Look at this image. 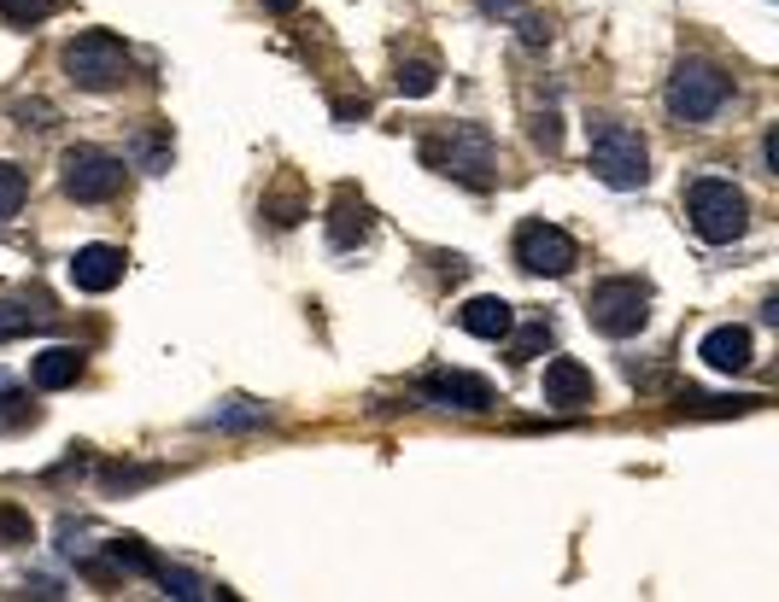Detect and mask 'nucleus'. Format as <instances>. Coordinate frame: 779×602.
Masks as SVG:
<instances>
[{
  "instance_id": "nucleus-14",
  "label": "nucleus",
  "mask_w": 779,
  "mask_h": 602,
  "mask_svg": "<svg viewBox=\"0 0 779 602\" xmlns=\"http://www.w3.org/2000/svg\"><path fill=\"white\" fill-rule=\"evenodd\" d=\"M457 322H463L476 339H504V334L516 328V311L499 299V292H481V299H469L463 311H457Z\"/></svg>"
},
{
  "instance_id": "nucleus-12",
  "label": "nucleus",
  "mask_w": 779,
  "mask_h": 602,
  "mask_svg": "<svg viewBox=\"0 0 779 602\" xmlns=\"http://www.w3.org/2000/svg\"><path fill=\"white\" fill-rule=\"evenodd\" d=\"M698 357H703L715 374H744V369H751V357H756V351H751V328H733V322H726V328H709L703 346H698Z\"/></svg>"
},
{
  "instance_id": "nucleus-9",
  "label": "nucleus",
  "mask_w": 779,
  "mask_h": 602,
  "mask_svg": "<svg viewBox=\"0 0 779 602\" xmlns=\"http://www.w3.org/2000/svg\"><path fill=\"white\" fill-rule=\"evenodd\" d=\"M416 392L428 404H446V409H469V416H481V409H493V386L481 381V374H463V369H434L422 374Z\"/></svg>"
},
{
  "instance_id": "nucleus-7",
  "label": "nucleus",
  "mask_w": 779,
  "mask_h": 602,
  "mask_svg": "<svg viewBox=\"0 0 779 602\" xmlns=\"http://www.w3.org/2000/svg\"><path fill=\"white\" fill-rule=\"evenodd\" d=\"M59 182L77 205H106V199H117V187H124V159H112V152H100V147H71L59 164Z\"/></svg>"
},
{
  "instance_id": "nucleus-32",
  "label": "nucleus",
  "mask_w": 779,
  "mask_h": 602,
  "mask_svg": "<svg viewBox=\"0 0 779 602\" xmlns=\"http://www.w3.org/2000/svg\"><path fill=\"white\" fill-rule=\"evenodd\" d=\"M369 106H364V100H341V106H334V117H341V124H352V117H364Z\"/></svg>"
},
{
  "instance_id": "nucleus-11",
  "label": "nucleus",
  "mask_w": 779,
  "mask_h": 602,
  "mask_svg": "<svg viewBox=\"0 0 779 602\" xmlns=\"http://www.w3.org/2000/svg\"><path fill=\"white\" fill-rule=\"evenodd\" d=\"M124 264H129V257L117 246H82L71 257V287L77 292H112L117 281H124Z\"/></svg>"
},
{
  "instance_id": "nucleus-24",
  "label": "nucleus",
  "mask_w": 779,
  "mask_h": 602,
  "mask_svg": "<svg viewBox=\"0 0 779 602\" xmlns=\"http://www.w3.org/2000/svg\"><path fill=\"white\" fill-rule=\"evenodd\" d=\"M164 584V597H182V602H194V597H211L206 584H199L194 574H182V567H171V562H159V574H152Z\"/></svg>"
},
{
  "instance_id": "nucleus-5",
  "label": "nucleus",
  "mask_w": 779,
  "mask_h": 602,
  "mask_svg": "<svg viewBox=\"0 0 779 602\" xmlns=\"http://www.w3.org/2000/svg\"><path fill=\"white\" fill-rule=\"evenodd\" d=\"M586 322H592V328H598L604 339H633V334L651 322V287H645V281H633V275L592 287V299H586Z\"/></svg>"
},
{
  "instance_id": "nucleus-13",
  "label": "nucleus",
  "mask_w": 779,
  "mask_h": 602,
  "mask_svg": "<svg viewBox=\"0 0 779 602\" xmlns=\"http://www.w3.org/2000/svg\"><path fill=\"white\" fill-rule=\"evenodd\" d=\"M369 229H376V222H369V205L352 199V187H341V194H334V211H329V240L341 252H352L369 240Z\"/></svg>"
},
{
  "instance_id": "nucleus-8",
  "label": "nucleus",
  "mask_w": 779,
  "mask_h": 602,
  "mask_svg": "<svg viewBox=\"0 0 779 602\" xmlns=\"http://www.w3.org/2000/svg\"><path fill=\"white\" fill-rule=\"evenodd\" d=\"M574 257H581V252H574V240L557 229V222L534 217V222H522V229H516V264L528 275H569Z\"/></svg>"
},
{
  "instance_id": "nucleus-18",
  "label": "nucleus",
  "mask_w": 779,
  "mask_h": 602,
  "mask_svg": "<svg viewBox=\"0 0 779 602\" xmlns=\"http://www.w3.org/2000/svg\"><path fill=\"white\" fill-rule=\"evenodd\" d=\"M30 199V176L19 164H0V222H12L19 217V205Z\"/></svg>"
},
{
  "instance_id": "nucleus-31",
  "label": "nucleus",
  "mask_w": 779,
  "mask_h": 602,
  "mask_svg": "<svg viewBox=\"0 0 779 602\" xmlns=\"http://www.w3.org/2000/svg\"><path fill=\"white\" fill-rule=\"evenodd\" d=\"M481 12H486V19H516L522 0H481Z\"/></svg>"
},
{
  "instance_id": "nucleus-16",
  "label": "nucleus",
  "mask_w": 779,
  "mask_h": 602,
  "mask_svg": "<svg viewBox=\"0 0 779 602\" xmlns=\"http://www.w3.org/2000/svg\"><path fill=\"white\" fill-rule=\"evenodd\" d=\"M54 328V311L30 299H0V339H19V334H42Z\"/></svg>"
},
{
  "instance_id": "nucleus-25",
  "label": "nucleus",
  "mask_w": 779,
  "mask_h": 602,
  "mask_svg": "<svg viewBox=\"0 0 779 602\" xmlns=\"http://www.w3.org/2000/svg\"><path fill=\"white\" fill-rule=\"evenodd\" d=\"M528 135H534V147L557 152V147H563V117H557V112H534L528 117Z\"/></svg>"
},
{
  "instance_id": "nucleus-21",
  "label": "nucleus",
  "mask_w": 779,
  "mask_h": 602,
  "mask_svg": "<svg viewBox=\"0 0 779 602\" xmlns=\"http://www.w3.org/2000/svg\"><path fill=\"white\" fill-rule=\"evenodd\" d=\"M399 94H411V100H422V94H434V82H439V71L428 59H411V65H399Z\"/></svg>"
},
{
  "instance_id": "nucleus-22",
  "label": "nucleus",
  "mask_w": 779,
  "mask_h": 602,
  "mask_svg": "<svg viewBox=\"0 0 779 602\" xmlns=\"http://www.w3.org/2000/svg\"><path fill=\"white\" fill-rule=\"evenodd\" d=\"M112 562L129 567V574H147V579L159 574V556H152V549H141V539H117V544H112Z\"/></svg>"
},
{
  "instance_id": "nucleus-17",
  "label": "nucleus",
  "mask_w": 779,
  "mask_h": 602,
  "mask_svg": "<svg viewBox=\"0 0 779 602\" xmlns=\"http://www.w3.org/2000/svg\"><path fill=\"white\" fill-rule=\"evenodd\" d=\"M264 421H270V409L252 404V398H229V404L211 409V427H264Z\"/></svg>"
},
{
  "instance_id": "nucleus-4",
  "label": "nucleus",
  "mask_w": 779,
  "mask_h": 602,
  "mask_svg": "<svg viewBox=\"0 0 779 602\" xmlns=\"http://www.w3.org/2000/svg\"><path fill=\"white\" fill-rule=\"evenodd\" d=\"M422 159L439 164L446 176H457L463 187H493V170H499L493 135H486L481 124H457L446 141H422Z\"/></svg>"
},
{
  "instance_id": "nucleus-19",
  "label": "nucleus",
  "mask_w": 779,
  "mask_h": 602,
  "mask_svg": "<svg viewBox=\"0 0 779 602\" xmlns=\"http://www.w3.org/2000/svg\"><path fill=\"white\" fill-rule=\"evenodd\" d=\"M135 159H141V170H171V135L164 129H152V135H135Z\"/></svg>"
},
{
  "instance_id": "nucleus-20",
  "label": "nucleus",
  "mask_w": 779,
  "mask_h": 602,
  "mask_svg": "<svg viewBox=\"0 0 779 602\" xmlns=\"http://www.w3.org/2000/svg\"><path fill=\"white\" fill-rule=\"evenodd\" d=\"M59 7L65 0H0V19L7 24H42V19H54Z\"/></svg>"
},
{
  "instance_id": "nucleus-28",
  "label": "nucleus",
  "mask_w": 779,
  "mask_h": 602,
  "mask_svg": "<svg viewBox=\"0 0 779 602\" xmlns=\"http://www.w3.org/2000/svg\"><path fill=\"white\" fill-rule=\"evenodd\" d=\"M516 24H522V42H528V47H546V42H551V30L539 24L534 12H516Z\"/></svg>"
},
{
  "instance_id": "nucleus-33",
  "label": "nucleus",
  "mask_w": 779,
  "mask_h": 602,
  "mask_svg": "<svg viewBox=\"0 0 779 602\" xmlns=\"http://www.w3.org/2000/svg\"><path fill=\"white\" fill-rule=\"evenodd\" d=\"M270 12H299V0H264Z\"/></svg>"
},
{
  "instance_id": "nucleus-2",
  "label": "nucleus",
  "mask_w": 779,
  "mask_h": 602,
  "mask_svg": "<svg viewBox=\"0 0 779 602\" xmlns=\"http://www.w3.org/2000/svg\"><path fill=\"white\" fill-rule=\"evenodd\" d=\"M65 65V77L77 82V89H89V94H112V89H124V77H129V47L112 36V30H82V36L59 54Z\"/></svg>"
},
{
  "instance_id": "nucleus-23",
  "label": "nucleus",
  "mask_w": 779,
  "mask_h": 602,
  "mask_svg": "<svg viewBox=\"0 0 779 602\" xmlns=\"http://www.w3.org/2000/svg\"><path fill=\"white\" fill-rule=\"evenodd\" d=\"M539 351H551V322H528V328L511 339V363H528Z\"/></svg>"
},
{
  "instance_id": "nucleus-29",
  "label": "nucleus",
  "mask_w": 779,
  "mask_h": 602,
  "mask_svg": "<svg viewBox=\"0 0 779 602\" xmlns=\"http://www.w3.org/2000/svg\"><path fill=\"white\" fill-rule=\"evenodd\" d=\"M0 539H30V514H19V509H0Z\"/></svg>"
},
{
  "instance_id": "nucleus-15",
  "label": "nucleus",
  "mask_w": 779,
  "mask_h": 602,
  "mask_svg": "<svg viewBox=\"0 0 779 602\" xmlns=\"http://www.w3.org/2000/svg\"><path fill=\"white\" fill-rule=\"evenodd\" d=\"M82 369H89V363H82L77 346H47L36 363H30V381H36L42 392H65V386L82 381Z\"/></svg>"
},
{
  "instance_id": "nucleus-10",
  "label": "nucleus",
  "mask_w": 779,
  "mask_h": 602,
  "mask_svg": "<svg viewBox=\"0 0 779 602\" xmlns=\"http://www.w3.org/2000/svg\"><path fill=\"white\" fill-rule=\"evenodd\" d=\"M592 398H598L592 369L574 363V357H551V363H546V404L551 409H586Z\"/></svg>"
},
{
  "instance_id": "nucleus-6",
  "label": "nucleus",
  "mask_w": 779,
  "mask_h": 602,
  "mask_svg": "<svg viewBox=\"0 0 779 602\" xmlns=\"http://www.w3.org/2000/svg\"><path fill=\"white\" fill-rule=\"evenodd\" d=\"M726 94H733V82H726L715 65L686 59V65H674L663 100H668V117H674V124H709V117L726 106Z\"/></svg>"
},
{
  "instance_id": "nucleus-34",
  "label": "nucleus",
  "mask_w": 779,
  "mask_h": 602,
  "mask_svg": "<svg viewBox=\"0 0 779 602\" xmlns=\"http://www.w3.org/2000/svg\"><path fill=\"white\" fill-rule=\"evenodd\" d=\"M0 386H7V374H0Z\"/></svg>"
},
{
  "instance_id": "nucleus-30",
  "label": "nucleus",
  "mask_w": 779,
  "mask_h": 602,
  "mask_svg": "<svg viewBox=\"0 0 779 602\" xmlns=\"http://www.w3.org/2000/svg\"><path fill=\"white\" fill-rule=\"evenodd\" d=\"M761 164H768V176H779V129L761 135Z\"/></svg>"
},
{
  "instance_id": "nucleus-26",
  "label": "nucleus",
  "mask_w": 779,
  "mask_h": 602,
  "mask_svg": "<svg viewBox=\"0 0 779 602\" xmlns=\"http://www.w3.org/2000/svg\"><path fill=\"white\" fill-rule=\"evenodd\" d=\"M12 117H19L24 129H47V124H54V106H47V100H19Z\"/></svg>"
},
{
  "instance_id": "nucleus-1",
  "label": "nucleus",
  "mask_w": 779,
  "mask_h": 602,
  "mask_svg": "<svg viewBox=\"0 0 779 602\" xmlns=\"http://www.w3.org/2000/svg\"><path fill=\"white\" fill-rule=\"evenodd\" d=\"M686 217L709 246H733V240L751 229V199H744L726 176H698L686 187Z\"/></svg>"
},
{
  "instance_id": "nucleus-27",
  "label": "nucleus",
  "mask_w": 779,
  "mask_h": 602,
  "mask_svg": "<svg viewBox=\"0 0 779 602\" xmlns=\"http://www.w3.org/2000/svg\"><path fill=\"white\" fill-rule=\"evenodd\" d=\"M152 474H159V468H106L100 479H106V486L117 491V486H141V479H152Z\"/></svg>"
},
{
  "instance_id": "nucleus-3",
  "label": "nucleus",
  "mask_w": 779,
  "mask_h": 602,
  "mask_svg": "<svg viewBox=\"0 0 779 602\" xmlns=\"http://www.w3.org/2000/svg\"><path fill=\"white\" fill-rule=\"evenodd\" d=\"M592 176L616 194H633L645 187L651 176V152H645V135L628 129V124H598L592 129Z\"/></svg>"
}]
</instances>
